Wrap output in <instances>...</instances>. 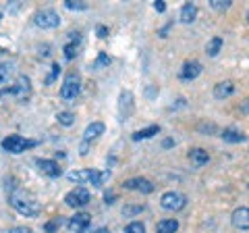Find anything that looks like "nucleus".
Segmentation results:
<instances>
[{
	"mask_svg": "<svg viewBox=\"0 0 249 233\" xmlns=\"http://www.w3.org/2000/svg\"><path fill=\"white\" fill-rule=\"evenodd\" d=\"M9 204L23 216H37L42 213V206L34 194H29L27 190L19 188V185H13L9 190Z\"/></svg>",
	"mask_w": 249,
	"mask_h": 233,
	"instance_id": "nucleus-1",
	"label": "nucleus"
},
{
	"mask_svg": "<svg viewBox=\"0 0 249 233\" xmlns=\"http://www.w3.org/2000/svg\"><path fill=\"white\" fill-rule=\"evenodd\" d=\"M79 92H81V75L77 71H69L65 75V81L60 85V98L65 102H73L79 96Z\"/></svg>",
	"mask_w": 249,
	"mask_h": 233,
	"instance_id": "nucleus-2",
	"label": "nucleus"
},
{
	"mask_svg": "<svg viewBox=\"0 0 249 233\" xmlns=\"http://www.w3.org/2000/svg\"><path fill=\"white\" fill-rule=\"evenodd\" d=\"M34 146H37V142H34V139H25L23 136H17V134H13V136L2 139V150L9 152V154H21L27 148H34Z\"/></svg>",
	"mask_w": 249,
	"mask_h": 233,
	"instance_id": "nucleus-3",
	"label": "nucleus"
},
{
	"mask_svg": "<svg viewBox=\"0 0 249 233\" xmlns=\"http://www.w3.org/2000/svg\"><path fill=\"white\" fill-rule=\"evenodd\" d=\"M160 206L164 208V211H170V213H177V211H183V208L187 206V196L181 192H166L162 194L160 198Z\"/></svg>",
	"mask_w": 249,
	"mask_h": 233,
	"instance_id": "nucleus-4",
	"label": "nucleus"
},
{
	"mask_svg": "<svg viewBox=\"0 0 249 233\" xmlns=\"http://www.w3.org/2000/svg\"><path fill=\"white\" fill-rule=\"evenodd\" d=\"M89 200H91L89 190L83 188V185H77L75 190H71L65 196V204L71 206V208H83V206L89 204Z\"/></svg>",
	"mask_w": 249,
	"mask_h": 233,
	"instance_id": "nucleus-5",
	"label": "nucleus"
},
{
	"mask_svg": "<svg viewBox=\"0 0 249 233\" xmlns=\"http://www.w3.org/2000/svg\"><path fill=\"white\" fill-rule=\"evenodd\" d=\"M6 92H9V94L15 100H19V102H25V100L29 98V94H31V79H29L27 75H19L17 79H15V83Z\"/></svg>",
	"mask_w": 249,
	"mask_h": 233,
	"instance_id": "nucleus-6",
	"label": "nucleus"
},
{
	"mask_svg": "<svg viewBox=\"0 0 249 233\" xmlns=\"http://www.w3.org/2000/svg\"><path fill=\"white\" fill-rule=\"evenodd\" d=\"M34 23L40 29H54V27H58L60 25V17H58V13L56 11H52V9H44V11H37L34 15Z\"/></svg>",
	"mask_w": 249,
	"mask_h": 233,
	"instance_id": "nucleus-7",
	"label": "nucleus"
},
{
	"mask_svg": "<svg viewBox=\"0 0 249 233\" xmlns=\"http://www.w3.org/2000/svg\"><path fill=\"white\" fill-rule=\"evenodd\" d=\"M135 111V98L129 90H123L119 94V116L121 121H127Z\"/></svg>",
	"mask_w": 249,
	"mask_h": 233,
	"instance_id": "nucleus-8",
	"label": "nucleus"
},
{
	"mask_svg": "<svg viewBox=\"0 0 249 233\" xmlns=\"http://www.w3.org/2000/svg\"><path fill=\"white\" fill-rule=\"evenodd\" d=\"M201 75V63L199 60H187V63L181 67L178 71V79L181 81H193Z\"/></svg>",
	"mask_w": 249,
	"mask_h": 233,
	"instance_id": "nucleus-9",
	"label": "nucleus"
},
{
	"mask_svg": "<svg viewBox=\"0 0 249 233\" xmlns=\"http://www.w3.org/2000/svg\"><path fill=\"white\" fill-rule=\"evenodd\" d=\"M124 190H133V192H142V194H152L154 192V183L145 177H133V179H127L123 183Z\"/></svg>",
	"mask_w": 249,
	"mask_h": 233,
	"instance_id": "nucleus-10",
	"label": "nucleus"
},
{
	"mask_svg": "<svg viewBox=\"0 0 249 233\" xmlns=\"http://www.w3.org/2000/svg\"><path fill=\"white\" fill-rule=\"evenodd\" d=\"M36 167L40 173L48 175V177H60L62 175V169L56 160H48V158H37L36 160Z\"/></svg>",
	"mask_w": 249,
	"mask_h": 233,
	"instance_id": "nucleus-11",
	"label": "nucleus"
},
{
	"mask_svg": "<svg viewBox=\"0 0 249 233\" xmlns=\"http://www.w3.org/2000/svg\"><path fill=\"white\" fill-rule=\"evenodd\" d=\"M91 223V214L88 213H75L71 219H69V229L77 231V233H85V229L89 227Z\"/></svg>",
	"mask_w": 249,
	"mask_h": 233,
	"instance_id": "nucleus-12",
	"label": "nucleus"
},
{
	"mask_svg": "<svg viewBox=\"0 0 249 233\" xmlns=\"http://www.w3.org/2000/svg\"><path fill=\"white\" fill-rule=\"evenodd\" d=\"M231 223L235 225L237 229L247 231V229H249V208H247V206L237 208V211L232 213V216H231Z\"/></svg>",
	"mask_w": 249,
	"mask_h": 233,
	"instance_id": "nucleus-13",
	"label": "nucleus"
},
{
	"mask_svg": "<svg viewBox=\"0 0 249 233\" xmlns=\"http://www.w3.org/2000/svg\"><path fill=\"white\" fill-rule=\"evenodd\" d=\"M104 129H106V125L102 121H93L91 125H88L85 127V131H83V142L85 144H91L93 139H98L100 136L104 134Z\"/></svg>",
	"mask_w": 249,
	"mask_h": 233,
	"instance_id": "nucleus-14",
	"label": "nucleus"
},
{
	"mask_svg": "<svg viewBox=\"0 0 249 233\" xmlns=\"http://www.w3.org/2000/svg\"><path fill=\"white\" fill-rule=\"evenodd\" d=\"M187 156H189L191 167H196V169H201L204 165H208V160H210V154L204 148H191Z\"/></svg>",
	"mask_w": 249,
	"mask_h": 233,
	"instance_id": "nucleus-15",
	"label": "nucleus"
},
{
	"mask_svg": "<svg viewBox=\"0 0 249 233\" xmlns=\"http://www.w3.org/2000/svg\"><path fill=\"white\" fill-rule=\"evenodd\" d=\"M91 173L93 169H79V171H69L67 173V179L69 181H75V183H89L91 181Z\"/></svg>",
	"mask_w": 249,
	"mask_h": 233,
	"instance_id": "nucleus-16",
	"label": "nucleus"
},
{
	"mask_svg": "<svg viewBox=\"0 0 249 233\" xmlns=\"http://www.w3.org/2000/svg\"><path fill=\"white\" fill-rule=\"evenodd\" d=\"M232 94H235V83L232 81H220L214 85V98H218V100H224Z\"/></svg>",
	"mask_w": 249,
	"mask_h": 233,
	"instance_id": "nucleus-17",
	"label": "nucleus"
},
{
	"mask_svg": "<svg viewBox=\"0 0 249 233\" xmlns=\"http://www.w3.org/2000/svg\"><path fill=\"white\" fill-rule=\"evenodd\" d=\"M227 144H241V142H245V134L243 131H239L235 127H227L222 131V136H220Z\"/></svg>",
	"mask_w": 249,
	"mask_h": 233,
	"instance_id": "nucleus-18",
	"label": "nucleus"
},
{
	"mask_svg": "<svg viewBox=\"0 0 249 233\" xmlns=\"http://www.w3.org/2000/svg\"><path fill=\"white\" fill-rule=\"evenodd\" d=\"M196 17H197V6L191 4V2L183 4L181 13H178V19H181V23H193V21H196Z\"/></svg>",
	"mask_w": 249,
	"mask_h": 233,
	"instance_id": "nucleus-19",
	"label": "nucleus"
},
{
	"mask_svg": "<svg viewBox=\"0 0 249 233\" xmlns=\"http://www.w3.org/2000/svg\"><path fill=\"white\" fill-rule=\"evenodd\" d=\"M158 134H160V125H150V127H145V129L135 131V134L131 136V139H133V142H142V139H150V137L158 136Z\"/></svg>",
	"mask_w": 249,
	"mask_h": 233,
	"instance_id": "nucleus-20",
	"label": "nucleus"
},
{
	"mask_svg": "<svg viewBox=\"0 0 249 233\" xmlns=\"http://www.w3.org/2000/svg\"><path fill=\"white\" fill-rule=\"evenodd\" d=\"M178 231V221L177 219H164L156 225V233H177Z\"/></svg>",
	"mask_w": 249,
	"mask_h": 233,
	"instance_id": "nucleus-21",
	"label": "nucleus"
},
{
	"mask_svg": "<svg viewBox=\"0 0 249 233\" xmlns=\"http://www.w3.org/2000/svg\"><path fill=\"white\" fill-rule=\"evenodd\" d=\"M108 177H110V171H98V169H93L89 183L93 185V188H102L104 181H108Z\"/></svg>",
	"mask_w": 249,
	"mask_h": 233,
	"instance_id": "nucleus-22",
	"label": "nucleus"
},
{
	"mask_svg": "<svg viewBox=\"0 0 249 233\" xmlns=\"http://www.w3.org/2000/svg\"><path fill=\"white\" fill-rule=\"evenodd\" d=\"M220 48H222V38H220V36H214L212 40L206 44V52H208V57H212V58L218 57Z\"/></svg>",
	"mask_w": 249,
	"mask_h": 233,
	"instance_id": "nucleus-23",
	"label": "nucleus"
},
{
	"mask_svg": "<svg viewBox=\"0 0 249 233\" xmlns=\"http://www.w3.org/2000/svg\"><path fill=\"white\" fill-rule=\"evenodd\" d=\"M56 121L60 123L62 127H71L73 123H75V113H71V111H60L56 115Z\"/></svg>",
	"mask_w": 249,
	"mask_h": 233,
	"instance_id": "nucleus-24",
	"label": "nucleus"
},
{
	"mask_svg": "<svg viewBox=\"0 0 249 233\" xmlns=\"http://www.w3.org/2000/svg\"><path fill=\"white\" fill-rule=\"evenodd\" d=\"M110 63H112V58L108 57L106 52H100L98 58L93 60V69H96V71H100V69H108V67H110Z\"/></svg>",
	"mask_w": 249,
	"mask_h": 233,
	"instance_id": "nucleus-25",
	"label": "nucleus"
},
{
	"mask_svg": "<svg viewBox=\"0 0 249 233\" xmlns=\"http://www.w3.org/2000/svg\"><path fill=\"white\" fill-rule=\"evenodd\" d=\"M11 71H13V69H11V65H9V63H2V65H0V90H6L4 85L9 83Z\"/></svg>",
	"mask_w": 249,
	"mask_h": 233,
	"instance_id": "nucleus-26",
	"label": "nucleus"
},
{
	"mask_svg": "<svg viewBox=\"0 0 249 233\" xmlns=\"http://www.w3.org/2000/svg\"><path fill=\"white\" fill-rule=\"evenodd\" d=\"M65 6L69 11H85L88 9V2H83V0H67Z\"/></svg>",
	"mask_w": 249,
	"mask_h": 233,
	"instance_id": "nucleus-27",
	"label": "nucleus"
},
{
	"mask_svg": "<svg viewBox=\"0 0 249 233\" xmlns=\"http://www.w3.org/2000/svg\"><path fill=\"white\" fill-rule=\"evenodd\" d=\"M124 233H145V225L142 221H133L124 227Z\"/></svg>",
	"mask_w": 249,
	"mask_h": 233,
	"instance_id": "nucleus-28",
	"label": "nucleus"
},
{
	"mask_svg": "<svg viewBox=\"0 0 249 233\" xmlns=\"http://www.w3.org/2000/svg\"><path fill=\"white\" fill-rule=\"evenodd\" d=\"M232 0H210V6H212L214 11H227L231 9Z\"/></svg>",
	"mask_w": 249,
	"mask_h": 233,
	"instance_id": "nucleus-29",
	"label": "nucleus"
},
{
	"mask_svg": "<svg viewBox=\"0 0 249 233\" xmlns=\"http://www.w3.org/2000/svg\"><path fill=\"white\" fill-rule=\"evenodd\" d=\"M62 50H65V58H67V60H73V58L77 57V50H79V44H69V42H67Z\"/></svg>",
	"mask_w": 249,
	"mask_h": 233,
	"instance_id": "nucleus-30",
	"label": "nucleus"
},
{
	"mask_svg": "<svg viewBox=\"0 0 249 233\" xmlns=\"http://www.w3.org/2000/svg\"><path fill=\"white\" fill-rule=\"evenodd\" d=\"M58 75H60V65H58V63H54V65L50 67V75L46 77V85H52L54 81L58 79Z\"/></svg>",
	"mask_w": 249,
	"mask_h": 233,
	"instance_id": "nucleus-31",
	"label": "nucleus"
},
{
	"mask_svg": "<svg viewBox=\"0 0 249 233\" xmlns=\"http://www.w3.org/2000/svg\"><path fill=\"white\" fill-rule=\"evenodd\" d=\"M142 211H143V206H124V208H123V216H127V219H129V216L139 214Z\"/></svg>",
	"mask_w": 249,
	"mask_h": 233,
	"instance_id": "nucleus-32",
	"label": "nucleus"
},
{
	"mask_svg": "<svg viewBox=\"0 0 249 233\" xmlns=\"http://www.w3.org/2000/svg\"><path fill=\"white\" fill-rule=\"evenodd\" d=\"M60 223H62V221H60V216H56V219H52L50 223H46V227H44V229H46V233H54V231H56V229L60 227Z\"/></svg>",
	"mask_w": 249,
	"mask_h": 233,
	"instance_id": "nucleus-33",
	"label": "nucleus"
},
{
	"mask_svg": "<svg viewBox=\"0 0 249 233\" xmlns=\"http://www.w3.org/2000/svg\"><path fill=\"white\" fill-rule=\"evenodd\" d=\"M69 44H81V34L79 32H71V34H69Z\"/></svg>",
	"mask_w": 249,
	"mask_h": 233,
	"instance_id": "nucleus-34",
	"label": "nucleus"
},
{
	"mask_svg": "<svg viewBox=\"0 0 249 233\" xmlns=\"http://www.w3.org/2000/svg\"><path fill=\"white\" fill-rule=\"evenodd\" d=\"M154 11L156 13H164L166 11V2H164V0H156V2H154Z\"/></svg>",
	"mask_w": 249,
	"mask_h": 233,
	"instance_id": "nucleus-35",
	"label": "nucleus"
},
{
	"mask_svg": "<svg viewBox=\"0 0 249 233\" xmlns=\"http://www.w3.org/2000/svg\"><path fill=\"white\" fill-rule=\"evenodd\" d=\"M9 233H34V231H31L29 227H25V225H19V227H13Z\"/></svg>",
	"mask_w": 249,
	"mask_h": 233,
	"instance_id": "nucleus-36",
	"label": "nucleus"
},
{
	"mask_svg": "<svg viewBox=\"0 0 249 233\" xmlns=\"http://www.w3.org/2000/svg\"><path fill=\"white\" fill-rule=\"evenodd\" d=\"M96 34H98V38H102V40H104V38L108 36V27H106V25H98Z\"/></svg>",
	"mask_w": 249,
	"mask_h": 233,
	"instance_id": "nucleus-37",
	"label": "nucleus"
},
{
	"mask_svg": "<svg viewBox=\"0 0 249 233\" xmlns=\"http://www.w3.org/2000/svg\"><path fill=\"white\" fill-rule=\"evenodd\" d=\"M241 113H243V115H249V98L241 102Z\"/></svg>",
	"mask_w": 249,
	"mask_h": 233,
	"instance_id": "nucleus-38",
	"label": "nucleus"
},
{
	"mask_svg": "<svg viewBox=\"0 0 249 233\" xmlns=\"http://www.w3.org/2000/svg\"><path fill=\"white\" fill-rule=\"evenodd\" d=\"M104 200H106V204H114V200H116V194H106V196H104Z\"/></svg>",
	"mask_w": 249,
	"mask_h": 233,
	"instance_id": "nucleus-39",
	"label": "nucleus"
},
{
	"mask_svg": "<svg viewBox=\"0 0 249 233\" xmlns=\"http://www.w3.org/2000/svg\"><path fill=\"white\" fill-rule=\"evenodd\" d=\"M91 233H110V231H108L106 227H100V229H93Z\"/></svg>",
	"mask_w": 249,
	"mask_h": 233,
	"instance_id": "nucleus-40",
	"label": "nucleus"
},
{
	"mask_svg": "<svg viewBox=\"0 0 249 233\" xmlns=\"http://www.w3.org/2000/svg\"><path fill=\"white\" fill-rule=\"evenodd\" d=\"M4 94H9V92H6V90H0V98H2Z\"/></svg>",
	"mask_w": 249,
	"mask_h": 233,
	"instance_id": "nucleus-41",
	"label": "nucleus"
},
{
	"mask_svg": "<svg viewBox=\"0 0 249 233\" xmlns=\"http://www.w3.org/2000/svg\"><path fill=\"white\" fill-rule=\"evenodd\" d=\"M247 23H249V11H247Z\"/></svg>",
	"mask_w": 249,
	"mask_h": 233,
	"instance_id": "nucleus-42",
	"label": "nucleus"
}]
</instances>
